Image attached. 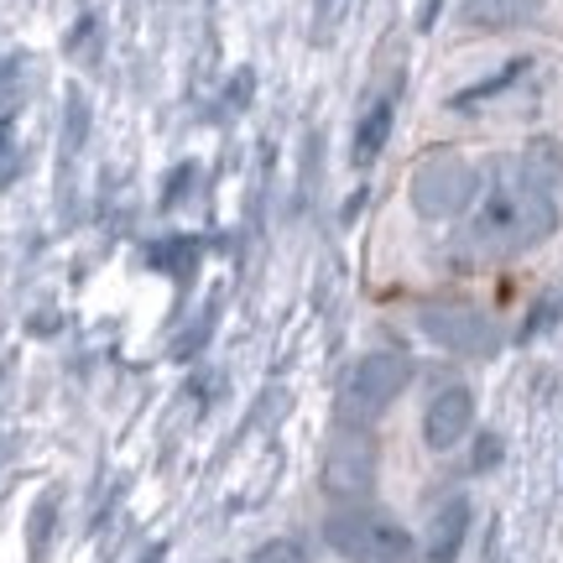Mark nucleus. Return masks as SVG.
<instances>
[{
	"mask_svg": "<svg viewBox=\"0 0 563 563\" xmlns=\"http://www.w3.org/2000/svg\"><path fill=\"white\" fill-rule=\"evenodd\" d=\"M559 230V203L543 183H532L527 173L490 183V194H481L475 203V220H470V241L485 256H517L543 245Z\"/></svg>",
	"mask_w": 563,
	"mask_h": 563,
	"instance_id": "nucleus-1",
	"label": "nucleus"
},
{
	"mask_svg": "<svg viewBox=\"0 0 563 563\" xmlns=\"http://www.w3.org/2000/svg\"><path fill=\"white\" fill-rule=\"evenodd\" d=\"M323 543L344 563H418V538L382 506H340L323 517Z\"/></svg>",
	"mask_w": 563,
	"mask_h": 563,
	"instance_id": "nucleus-2",
	"label": "nucleus"
},
{
	"mask_svg": "<svg viewBox=\"0 0 563 563\" xmlns=\"http://www.w3.org/2000/svg\"><path fill=\"white\" fill-rule=\"evenodd\" d=\"M412 382V365L407 355H391V350H371L340 376V391H334V418L340 428H371L386 407L397 402Z\"/></svg>",
	"mask_w": 563,
	"mask_h": 563,
	"instance_id": "nucleus-3",
	"label": "nucleus"
},
{
	"mask_svg": "<svg viewBox=\"0 0 563 563\" xmlns=\"http://www.w3.org/2000/svg\"><path fill=\"white\" fill-rule=\"evenodd\" d=\"M319 485L329 501L361 506L376 490V439L365 428H340L319 464Z\"/></svg>",
	"mask_w": 563,
	"mask_h": 563,
	"instance_id": "nucleus-4",
	"label": "nucleus"
},
{
	"mask_svg": "<svg viewBox=\"0 0 563 563\" xmlns=\"http://www.w3.org/2000/svg\"><path fill=\"white\" fill-rule=\"evenodd\" d=\"M475 167L454 152H439V157H428L418 167V178H412V203H418V214L428 220H449V214H464L470 199H475Z\"/></svg>",
	"mask_w": 563,
	"mask_h": 563,
	"instance_id": "nucleus-5",
	"label": "nucleus"
},
{
	"mask_svg": "<svg viewBox=\"0 0 563 563\" xmlns=\"http://www.w3.org/2000/svg\"><path fill=\"white\" fill-rule=\"evenodd\" d=\"M470 428H475V391L470 386H443L439 397L422 407V443L433 454H449L454 443H464Z\"/></svg>",
	"mask_w": 563,
	"mask_h": 563,
	"instance_id": "nucleus-6",
	"label": "nucleus"
},
{
	"mask_svg": "<svg viewBox=\"0 0 563 563\" xmlns=\"http://www.w3.org/2000/svg\"><path fill=\"white\" fill-rule=\"evenodd\" d=\"M422 329H428V340L449 344V350H460V355H485L490 350V323L475 313V308H460V302H433V308H422Z\"/></svg>",
	"mask_w": 563,
	"mask_h": 563,
	"instance_id": "nucleus-7",
	"label": "nucleus"
},
{
	"mask_svg": "<svg viewBox=\"0 0 563 563\" xmlns=\"http://www.w3.org/2000/svg\"><path fill=\"white\" fill-rule=\"evenodd\" d=\"M464 532H470V501L449 496L443 506H433L428 532H422V563H460Z\"/></svg>",
	"mask_w": 563,
	"mask_h": 563,
	"instance_id": "nucleus-8",
	"label": "nucleus"
},
{
	"mask_svg": "<svg viewBox=\"0 0 563 563\" xmlns=\"http://www.w3.org/2000/svg\"><path fill=\"white\" fill-rule=\"evenodd\" d=\"M391 121H397V95H382V100L365 110L361 131H355V162L371 167V162L386 152V136H391Z\"/></svg>",
	"mask_w": 563,
	"mask_h": 563,
	"instance_id": "nucleus-9",
	"label": "nucleus"
},
{
	"mask_svg": "<svg viewBox=\"0 0 563 563\" xmlns=\"http://www.w3.org/2000/svg\"><path fill=\"white\" fill-rule=\"evenodd\" d=\"M543 0H464V21L470 26H522L538 16Z\"/></svg>",
	"mask_w": 563,
	"mask_h": 563,
	"instance_id": "nucleus-10",
	"label": "nucleus"
},
{
	"mask_svg": "<svg viewBox=\"0 0 563 563\" xmlns=\"http://www.w3.org/2000/svg\"><path fill=\"white\" fill-rule=\"evenodd\" d=\"M53 522H58V485L42 490L37 506H32V517H26V548H32V563H42V553H47V543H53Z\"/></svg>",
	"mask_w": 563,
	"mask_h": 563,
	"instance_id": "nucleus-11",
	"label": "nucleus"
},
{
	"mask_svg": "<svg viewBox=\"0 0 563 563\" xmlns=\"http://www.w3.org/2000/svg\"><path fill=\"white\" fill-rule=\"evenodd\" d=\"M251 563H308V548L298 538H272V543H262L251 553Z\"/></svg>",
	"mask_w": 563,
	"mask_h": 563,
	"instance_id": "nucleus-12",
	"label": "nucleus"
},
{
	"mask_svg": "<svg viewBox=\"0 0 563 563\" xmlns=\"http://www.w3.org/2000/svg\"><path fill=\"white\" fill-rule=\"evenodd\" d=\"M496 449H501V443H496V439H481V454H475V470H490V464H496Z\"/></svg>",
	"mask_w": 563,
	"mask_h": 563,
	"instance_id": "nucleus-13",
	"label": "nucleus"
}]
</instances>
